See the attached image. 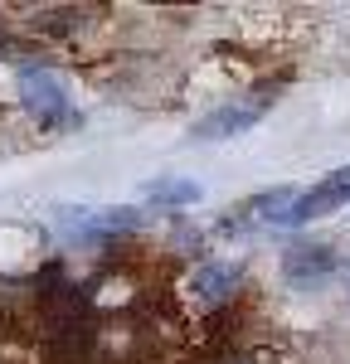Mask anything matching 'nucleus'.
<instances>
[{"instance_id":"f257e3e1","label":"nucleus","mask_w":350,"mask_h":364,"mask_svg":"<svg viewBox=\"0 0 350 364\" xmlns=\"http://www.w3.org/2000/svg\"><path fill=\"white\" fill-rule=\"evenodd\" d=\"M267 107H272V97H267V92H248V97H238V102H224L219 112L200 117L190 136H195V141H224V136H238V132L258 127Z\"/></svg>"},{"instance_id":"f03ea898","label":"nucleus","mask_w":350,"mask_h":364,"mask_svg":"<svg viewBox=\"0 0 350 364\" xmlns=\"http://www.w3.org/2000/svg\"><path fill=\"white\" fill-rule=\"evenodd\" d=\"M341 204H350V166L331 170L321 185H312L307 195H297V204L287 209L282 224H312V219H321V214H336Z\"/></svg>"},{"instance_id":"7ed1b4c3","label":"nucleus","mask_w":350,"mask_h":364,"mask_svg":"<svg viewBox=\"0 0 350 364\" xmlns=\"http://www.w3.org/2000/svg\"><path fill=\"white\" fill-rule=\"evenodd\" d=\"M282 272H287L292 287H317L336 272V252L326 248V243H292L282 252Z\"/></svg>"},{"instance_id":"20e7f679","label":"nucleus","mask_w":350,"mask_h":364,"mask_svg":"<svg viewBox=\"0 0 350 364\" xmlns=\"http://www.w3.org/2000/svg\"><path fill=\"white\" fill-rule=\"evenodd\" d=\"M25 102L34 117H44V122H63L68 117V97H63V87L49 78V73H39V68H29L25 73Z\"/></svg>"},{"instance_id":"39448f33","label":"nucleus","mask_w":350,"mask_h":364,"mask_svg":"<svg viewBox=\"0 0 350 364\" xmlns=\"http://www.w3.org/2000/svg\"><path fill=\"white\" fill-rule=\"evenodd\" d=\"M88 350H92V326L83 321H63V326H49V355L54 364H83Z\"/></svg>"},{"instance_id":"423d86ee","label":"nucleus","mask_w":350,"mask_h":364,"mask_svg":"<svg viewBox=\"0 0 350 364\" xmlns=\"http://www.w3.org/2000/svg\"><path fill=\"white\" fill-rule=\"evenodd\" d=\"M233 287H238V272H233V267H214V262H209V267H200V272H195V282H190V291L200 296L204 306L229 301Z\"/></svg>"},{"instance_id":"0eeeda50","label":"nucleus","mask_w":350,"mask_h":364,"mask_svg":"<svg viewBox=\"0 0 350 364\" xmlns=\"http://www.w3.org/2000/svg\"><path fill=\"white\" fill-rule=\"evenodd\" d=\"M146 199L151 204H195L200 199V185H190V180H151L146 185Z\"/></svg>"},{"instance_id":"6e6552de","label":"nucleus","mask_w":350,"mask_h":364,"mask_svg":"<svg viewBox=\"0 0 350 364\" xmlns=\"http://www.w3.org/2000/svg\"><path fill=\"white\" fill-rule=\"evenodd\" d=\"M5 331H10V316H5V311H0V336H5Z\"/></svg>"}]
</instances>
